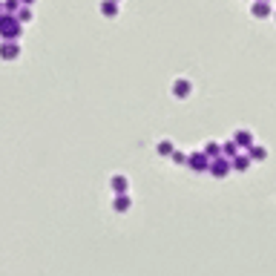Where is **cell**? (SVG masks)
<instances>
[{"mask_svg": "<svg viewBox=\"0 0 276 276\" xmlns=\"http://www.w3.org/2000/svg\"><path fill=\"white\" fill-rule=\"evenodd\" d=\"M115 3H118V0H115Z\"/></svg>", "mask_w": 276, "mask_h": 276, "instance_id": "20", "label": "cell"}, {"mask_svg": "<svg viewBox=\"0 0 276 276\" xmlns=\"http://www.w3.org/2000/svg\"><path fill=\"white\" fill-rule=\"evenodd\" d=\"M224 156H230V158H233V156H236V144H233V141H228V144H224Z\"/></svg>", "mask_w": 276, "mask_h": 276, "instance_id": "15", "label": "cell"}, {"mask_svg": "<svg viewBox=\"0 0 276 276\" xmlns=\"http://www.w3.org/2000/svg\"><path fill=\"white\" fill-rule=\"evenodd\" d=\"M112 207H115V210H118V213H124L126 207H130V198H126V196H118V198H115V202H112Z\"/></svg>", "mask_w": 276, "mask_h": 276, "instance_id": "13", "label": "cell"}, {"mask_svg": "<svg viewBox=\"0 0 276 276\" xmlns=\"http://www.w3.org/2000/svg\"><path fill=\"white\" fill-rule=\"evenodd\" d=\"M23 52V46L18 40H3L0 44V60H18Z\"/></svg>", "mask_w": 276, "mask_h": 276, "instance_id": "2", "label": "cell"}, {"mask_svg": "<svg viewBox=\"0 0 276 276\" xmlns=\"http://www.w3.org/2000/svg\"><path fill=\"white\" fill-rule=\"evenodd\" d=\"M187 164H190L193 170H207V164H210V158H207L204 152H196V156H190V158H187Z\"/></svg>", "mask_w": 276, "mask_h": 276, "instance_id": "6", "label": "cell"}, {"mask_svg": "<svg viewBox=\"0 0 276 276\" xmlns=\"http://www.w3.org/2000/svg\"><path fill=\"white\" fill-rule=\"evenodd\" d=\"M190 92H193V84L187 78H176L172 80V95L182 101V98H190Z\"/></svg>", "mask_w": 276, "mask_h": 276, "instance_id": "3", "label": "cell"}, {"mask_svg": "<svg viewBox=\"0 0 276 276\" xmlns=\"http://www.w3.org/2000/svg\"><path fill=\"white\" fill-rule=\"evenodd\" d=\"M248 164H250L248 156H233V161H230V167H233V170H248Z\"/></svg>", "mask_w": 276, "mask_h": 276, "instance_id": "10", "label": "cell"}, {"mask_svg": "<svg viewBox=\"0 0 276 276\" xmlns=\"http://www.w3.org/2000/svg\"><path fill=\"white\" fill-rule=\"evenodd\" d=\"M250 14L253 18H270V0H253Z\"/></svg>", "mask_w": 276, "mask_h": 276, "instance_id": "5", "label": "cell"}, {"mask_svg": "<svg viewBox=\"0 0 276 276\" xmlns=\"http://www.w3.org/2000/svg\"><path fill=\"white\" fill-rule=\"evenodd\" d=\"M233 144H236V147H253V132L250 130H239Z\"/></svg>", "mask_w": 276, "mask_h": 276, "instance_id": "7", "label": "cell"}, {"mask_svg": "<svg viewBox=\"0 0 276 276\" xmlns=\"http://www.w3.org/2000/svg\"><path fill=\"white\" fill-rule=\"evenodd\" d=\"M207 170L213 172V176H228V172H230V161L222 158V156H216V158L207 164Z\"/></svg>", "mask_w": 276, "mask_h": 276, "instance_id": "4", "label": "cell"}, {"mask_svg": "<svg viewBox=\"0 0 276 276\" xmlns=\"http://www.w3.org/2000/svg\"><path fill=\"white\" fill-rule=\"evenodd\" d=\"M0 3H3V12H6V14H14L18 6H20V0H0Z\"/></svg>", "mask_w": 276, "mask_h": 276, "instance_id": "12", "label": "cell"}, {"mask_svg": "<svg viewBox=\"0 0 276 276\" xmlns=\"http://www.w3.org/2000/svg\"><path fill=\"white\" fill-rule=\"evenodd\" d=\"M20 3H23V6H32L34 0H20Z\"/></svg>", "mask_w": 276, "mask_h": 276, "instance_id": "18", "label": "cell"}, {"mask_svg": "<svg viewBox=\"0 0 276 276\" xmlns=\"http://www.w3.org/2000/svg\"><path fill=\"white\" fill-rule=\"evenodd\" d=\"M14 18H18L20 23H29V20H32V6H23V3H20L18 12H14Z\"/></svg>", "mask_w": 276, "mask_h": 276, "instance_id": "9", "label": "cell"}, {"mask_svg": "<svg viewBox=\"0 0 276 276\" xmlns=\"http://www.w3.org/2000/svg\"><path fill=\"white\" fill-rule=\"evenodd\" d=\"M250 156H253V158H264V156H268V152H264L262 147H250Z\"/></svg>", "mask_w": 276, "mask_h": 276, "instance_id": "16", "label": "cell"}, {"mask_svg": "<svg viewBox=\"0 0 276 276\" xmlns=\"http://www.w3.org/2000/svg\"><path fill=\"white\" fill-rule=\"evenodd\" d=\"M170 156H172L176 164H187V156H182V152H170Z\"/></svg>", "mask_w": 276, "mask_h": 276, "instance_id": "17", "label": "cell"}, {"mask_svg": "<svg viewBox=\"0 0 276 276\" xmlns=\"http://www.w3.org/2000/svg\"><path fill=\"white\" fill-rule=\"evenodd\" d=\"M110 184H112L115 193H124V190H126V178H124V176H112V182H110Z\"/></svg>", "mask_w": 276, "mask_h": 276, "instance_id": "11", "label": "cell"}, {"mask_svg": "<svg viewBox=\"0 0 276 276\" xmlns=\"http://www.w3.org/2000/svg\"><path fill=\"white\" fill-rule=\"evenodd\" d=\"M158 152H161V156H170V152H172V144H170V141H161V144H158Z\"/></svg>", "mask_w": 276, "mask_h": 276, "instance_id": "14", "label": "cell"}, {"mask_svg": "<svg viewBox=\"0 0 276 276\" xmlns=\"http://www.w3.org/2000/svg\"><path fill=\"white\" fill-rule=\"evenodd\" d=\"M20 32H23V23L14 18V14H0V38L3 40H18L20 38Z\"/></svg>", "mask_w": 276, "mask_h": 276, "instance_id": "1", "label": "cell"}, {"mask_svg": "<svg viewBox=\"0 0 276 276\" xmlns=\"http://www.w3.org/2000/svg\"><path fill=\"white\" fill-rule=\"evenodd\" d=\"M0 14H3V3H0Z\"/></svg>", "mask_w": 276, "mask_h": 276, "instance_id": "19", "label": "cell"}, {"mask_svg": "<svg viewBox=\"0 0 276 276\" xmlns=\"http://www.w3.org/2000/svg\"><path fill=\"white\" fill-rule=\"evenodd\" d=\"M101 14H104V18H118V3H115V0H104V3H101Z\"/></svg>", "mask_w": 276, "mask_h": 276, "instance_id": "8", "label": "cell"}]
</instances>
